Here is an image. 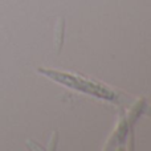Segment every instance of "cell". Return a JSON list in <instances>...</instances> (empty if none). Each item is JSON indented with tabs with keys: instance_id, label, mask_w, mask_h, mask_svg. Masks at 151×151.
Masks as SVG:
<instances>
[{
	"instance_id": "3",
	"label": "cell",
	"mask_w": 151,
	"mask_h": 151,
	"mask_svg": "<svg viewBox=\"0 0 151 151\" xmlns=\"http://www.w3.org/2000/svg\"><path fill=\"white\" fill-rule=\"evenodd\" d=\"M57 141H58V134L55 131V133H53L52 139H50V143H49V150H52V151H55V150H56V147H57Z\"/></svg>"
},
{
	"instance_id": "1",
	"label": "cell",
	"mask_w": 151,
	"mask_h": 151,
	"mask_svg": "<svg viewBox=\"0 0 151 151\" xmlns=\"http://www.w3.org/2000/svg\"><path fill=\"white\" fill-rule=\"evenodd\" d=\"M37 70H39V73L52 78L53 81L61 83V85H65L70 89H74V90L82 91L85 94H90V96H94L97 98H102L111 102H117L118 98H119V96L115 91H113L110 88L96 82V81L83 78L82 76L63 73V72H57L53 70V69H44V68H39Z\"/></svg>"
},
{
	"instance_id": "2",
	"label": "cell",
	"mask_w": 151,
	"mask_h": 151,
	"mask_svg": "<svg viewBox=\"0 0 151 151\" xmlns=\"http://www.w3.org/2000/svg\"><path fill=\"white\" fill-rule=\"evenodd\" d=\"M64 35H65V19L61 17L57 23V29H56V49L57 53L61 52L64 45Z\"/></svg>"
}]
</instances>
